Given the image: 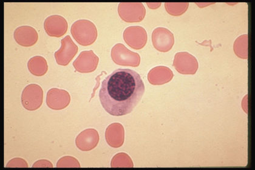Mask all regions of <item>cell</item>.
<instances>
[{"label":"cell","instance_id":"cell-1","mask_svg":"<svg viewBox=\"0 0 255 170\" xmlns=\"http://www.w3.org/2000/svg\"><path fill=\"white\" fill-rule=\"evenodd\" d=\"M145 87L139 74L129 69H118L102 82L99 99L102 107L114 116L127 115L142 99Z\"/></svg>","mask_w":255,"mask_h":170},{"label":"cell","instance_id":"cell-2","mask_svg":"<svg viewBox=\"0 0 255 170\" xmlns=\"http://www.w3.org/2000/svg\"><path fill=\"white\" fill-rule=\"evenodd\" d=\"M71 32L80 45L87 46L95 42L98 32L96 25L88 19H79L72 25Z\"/></svg>","mask_w":255,"mask_h":170},{"label":"cell","instance_id":"cell-3","mask_svg":"<svg viewBox=\"0 0 255 170\" xmlns=\"http://www.w3.org/2000/svg\"><path fill=\"white\" fill-rule=\"evenodd\" d=\"M43 91L37 84H30L25 87L21 94V103L28 111L38 110L42 105Z\"/></svg>","mask_w":255,"mask_h":170},{"label":"cell","instance_id":"cell-4","mask_svg":"<svg viewBox=\"0 0 255 170\" xmlns=\"http://www.w3.org/2000/svg\"><path fill=\"white\" fill-rule=\"evenodd\" d=\"M113 62L121 66L136 67L139 65L140 58L137 53L128 49L123 44H116L112 50Z\"/></svg>","mask_w":255,"mask_h":170},{"label":"cell","instance_id":"cell-5","mask_svg":"<svg viewBox=\"0 0 255 170\" xmlns=\"http://www.w3.org/2000/svg\"><path fill=\"white\" fill-rule=\"evenodd\" d=\"M62 46L55 52L54 56L58 65L66 66L73 59L78 52L79 47L74 43L70 36L67 35L61 40Z\"/></svg>","mask_w":255,"mask_h":170},{"label":"cell","instance_id":"cell-6","mask_svg":"<svg viewBox=\"0 0 255 170\" xmlns=\"http://www.w3.org/2000/svg\"><path fill=\"white\" fill-rule=\"evenodd\" d=\"M119 14L125 21L133 23L142 21L145 15V7L142 3H121L118 7Z\"/></svg>","mask_w":255,"mask_h":170},{"label":"cell","instance_id":"cell-7","mask_svg":"<svg viewBox=\"0 0 255 170\" xmlns=\"http://www.w3.org/2000/svg\"><path fill=\"white\" fill-rule=\"evenodd\" d=\"M99 58L92 50L82 51L73 62L74 68L81 73H90L98 68Z\"/></svg>","mask_w":255,"mask_h":170},{"label":"cell","instance_id":"cell-8","mask_svg":"<svg viewBox=\"0 0 255 170\" xmlns=\"http://www.w3.org/2000/svg\"><path fill=\"white\" fill-rule=\"evenodd\" d=\"M152 44L158 51L168 52L173 47L174 38L173 33L164 27H157L152 33Z\"/></svg>","mask_w":255,"mask_h":170},{"label":"cell","instance_id":"cell-9","mask_svg":"<svg viewBox=\"0 0 255 170\" xmlns=\"http://www.w3.org/2000/svg\"><path fill=\"white\" fill-rule=\"evenodd\" d=\"M44 27L50 37H60L67 32L68 24L62 16L53 15L46 18L44 22Z\"/></svg>","mask_w":255,"mask_h":170},{"label":"cell","instance_id":"cell-10","mask_svg":"<svg viewBox=\"0 0 255 170\" xmlns=\"http://www.w3.org/2000/svg\"><path fill=\"white\" fill-rule=\"evenodd\" d=\"M70 102V94L66 90L52 88L47 93L46 104L52 110H63L68 107Z\"/></svg>","mask_w":255,"mask_h":170},{"label":"cell","instance_id":"cell-11","mask_svg":"<svg viewBox=\"0 0 255 170\" xmlns=\"http://www.w3.org/2000/svg\"><path fill=\"white\" fill-rule=\"evenodd\" d=\"M124 38L129 46L135 49H139L145 45L147 34L142 27L130 26L125 30Z\"/></svg>","mask_w":255,"mask_h":170},{"label":"cell","instance_id":"cell-12","mask_svg":"<svg viewBox=\"0 0 255 170\" xmlns=\"http://www.w3.org/2000/svg\"><path fill=\"white\" fill-rule=\"evenodd\" d=\"M100 140L98 131L90 128L83 131L76 139V146L83 152H89L98 146Z\"/></svg>","mask_w":255,"mask_h":170},{"label":"cell","instance_id":"cell-13","mask_svg":"<svg viewBox=\"0 0 255 170\" xmlns=\"http://www.w3.org/2000/svg\"><path fill=\"white\" fill-rule=\"evenodd\" d=\"M16 42L24 47L34 45L38 38V33L34 27L22 26L17 27L14 32Z\"/></svg>","mask_w":255,"mask_h":170},{"label":"cell","instance_id":"cell-14","mask_svg":"<svg viewBox=\"0 0 255 170\" xmlns=\"http://www.w3.org/2000/svg\"><path fill=\"white\" fill-rule=\"evenodd\" d=\"M173 65L182 74H194L196 70L197 62L195 58L188 53L180 52L175 55Z\"/></svg>","mask_w":255,"mask_h":170},{"label":"cell","instance_id":"cell-15","mask_svg":"<svg viewBox=\"0 0 255 170\" xmlns=\"http://www.w3.org/2000/svg\"><path fill=\"white\" fill-rule=\"evenodd\" d=\"M105 138L110 147L117 149L124 142V128L121 124L114 123L108 126L105 132Z\"/></svg>","mask_w":255,"mask_h":170},{"label":"cell","instance_id":"cell-16","mask_svg":"<svg viewBox=\"0 0 255 170\" xmlns=\"http://www.w3.org/2000/svg\"><path fill=\"white\" fill-rule=\"evenodd\" d=\"M173 72L166 67H157L152 69L148 74L149 82L153 85H161L171 80Z\"/></svg>","mask_w":255,"mask_h":170},{"label":"cell","instance_id":"cell-17","mask_svg":"<svg viewBox=\"0 0 255 170\" xmlns=\"http://www.w3.org/2000/svg\"><path fill=\"white\" fill-rule=\"evenodd\" d=\"M30 73L35 76H43L48 71V66L45 58L41 56H35L30 58L27 63Z\"/></svg>","mask_w":255,"mask_h":170},{"label":"cell","instance_id":"cell-18","mask_svg":"<svg viewBox=\"0 0 255 170\" xmlns=\"http://www.w3.org/2000/svg\"><path fill=\"white\" fill-rule=\"evenodd\" d=\"M57 168H64V167H76L80 168V165L79 161L76 158L71 157V156H65L60 159L57 164Z\"/></svg>","mask_w":255,"mask_h":170},{"label":"cell","instance_id":"cell-19","mask_svg":"<svg viewBox=\"0 0 255 170\" xmlns=\"http://www.w3.org/2000/svg\"><path fill=\"white\" fill-rule=\"evenodd\" d=\"M6 167H26L27 168L28 165L26 161L20 158H15L8 163Z\"/></svg>","mask_w":255,"mask_h":170},{"label":"cell","instance_id":"cell-20","mask_svg":"<svg viewBox=\"0 0 255 170\" xmlns=\"http://www.w3.org/2000/svg\"><path fill=\"white\" fill-rule=\"evenodd\" d=\"M40 167H51L53 168V166L51 164V162L47 160H41L36 162V163L32 166V168H40Z\"/></svg>","mask_w":255,"mask_h":170},{"label":"cell","instance_id":"cell-21","mask_svg":"<svg viewBox=\"0 0 255 170\" xmlns=\"http://www.w3.org/2000/svg\"><path fill=\"white\" fill-rule=\"evenodd\" d=\"M105 73H107V72H105V71H102V73L101 74H100L99 76H98V77H97L96 78V84L95 87H94V89H93V93H92V96H91V97L90 101H91V100H92V99L93 98L94 96H95L96 92L97 90H98V89L99 87L100 83H101V77L102 76H103L104 74H105Z\"/></svg>","mask_w":255,"mask_h":170}]
</instances>
